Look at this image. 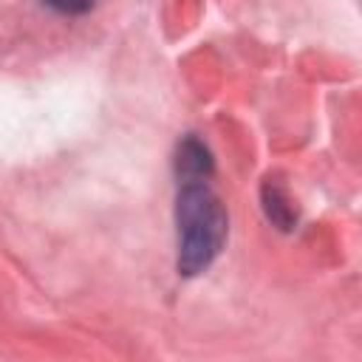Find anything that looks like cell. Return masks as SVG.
Segmentation results:
<instances>
[{
    "label": "cell",
    "instance_id": "cell-4",
    "mask_svg": "<svg viewBox=\"0 0 362 362\" xmlns=\"http://www.w3.org/2000/svg\"><path fill=\"white\" fill-rule=\"evenodd\" d=\"M42 3L59 14H85L96 6V0H42Z\"/></svg>",
    "mask_w": 362,
    "mask_h": 362
},
{
    "label": "cell",
    "instance_id": "cell-2",
    "mask_svg": "<svg viewBox=\"0 0 362 362\" xmlns=\"http://www.w3.org/2000/svg\"><path fill=\"white\" fill-rule=\"evenodd\" d=\"M212 170V161H209V153L201 141L195 139H187L181 147H178V173L184 181H204Z\"/></svg>",
    "mask_w": 362,
    "mask_h": 362
},
{
    "label": "cell",
    "instance_id": "cell-1",
    "mask_svg": "<svg viewBox=\"0 0 362 362\" xmlns=\"http://www.w3.org/2000/svg\"><path fill=\"white\" fill-rule=\"evenodd\" d=\"M178 221V272L192 277L204 272L226 240V212L206 181H184L175 204Z\"/></svg>",
    "mask_w": 362,
    "mask_h": 362
},
{
    "label": "cell",
    "instance_id": "cell-3",
    "mask_svg": "<svg viewBox=\"0 0 362 362\" xmlns=\"http://www.w3.org/2000/svg\"><path fill=\"white\" fill-rule=\"evenodd\" d=\"M263 198H266V212H269V218H272L280 229H291V223H294V209L288 206V198L283 195V189H280L277 184H272V178H269V184L263 187Z\"/></svg>",
    "mask_w": 362,
    "mask_h": 362
}]
</instances>
